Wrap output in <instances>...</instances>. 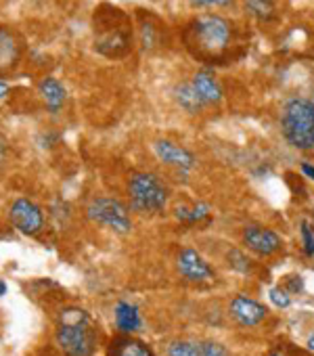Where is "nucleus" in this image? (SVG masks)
<instances>
[{"instance_id":"473e14b6","label":"nucleus","mask_w":314,"mask_h":356,"mask_svg":"<svg viewBox=\"0 0 314 356\" xmlns=\"http://www.w3.org/2000/svg\"><path fill=\"white\" fill-rule=\"evenodd\" d=\"M272 356H281V354H272Z\"/></svg>"},{"instance_id":"1a4fd4ad","label":"nucleus","mask_w":314,"mask_h":356,"mask_svg":"<svg viewBox=\"0 0 314 356\" xmlns=\"http://www.w3.org/2000/svg\"><path fill=\"white\" fill-rule=\"evenodd\" d=\"M266 314H268V310L260 302H256V300H251L247 296L239 293L231 302V316L241 327H256V325H260L266 318Z\"/></svg>"},{"instance_id":"4468645a","label":"nucleus","mask_w":314,"mask_h":356,"mask_svg":"<svg viewBox=\"0 0 314 356\" xmlns=\"http://www.w3.org/2000/svg\"><path fill=\"white\" fill-rule=\"evenodd\" d=\"M113 316H115L117 329H119L122 333H128V335L134 333V331H138L140 325H142V318H140L138 308H136L134 304H130V302H117Z\"/></svg>"},{"instance_id":"423d86ee","label":"nucleus","mask_w":314,"mask_h":356,"mask_svg":"<svg viewBox=\"0 0 314 356\" xmlns=\"http://www.w3.org/2000/svg\"><path fill=\"white\" fill-rule=\"evenodd\" d=\"M9 220L13 222V227L19 233L30 235V237L38 235L42 231V227H44L42 210L34 202H30L26 197H19V200L13 202L11 210H9Z\"/></svg>"},{"instance_id":"39448f33","label":"nucleus","mask_w":314,"mask_h":356,"mask_svg":"<svg viewBox=\"0 0 314 356\" xmlns=\"http://www.w3.org/2000/svg\"><path fill=\"white\" fill-rule=\"evenodd\" d=\"M195 40L201 51L208 53H220L229 44L231 38V28L222 17L216 15H204L193 24Z\"/></svg>"},{"instance_id":"cd10ccee","label":"nucleus","mask_w":314,"mask_h":356,"mask_svg":"<svg viewBox=\"0 0 314 356\" xmlns=\"http://www.w3.org/2000/svg\"><path fill=\"white\" fill-rule=\"evenodd\" d=\"M191 3L197 7H208V5H214V0H191Z\"/></svg>"},{"instance_id":"0eeeda50","label":"nucleus","mask_w":314,"mask_h":356,"mask_svg":"<svg viewBox=\"0 0 314 356\" xmlns=\"http://www.w3.org/2000/svg\"><path fill=\"white\" fill-rule=\"evenodd\" d=\"M243 243L247 245V250H251L258 256H272L281 250V237L266 227H258V225H249L243 231Z\"/></svg>"},{"instance_id":"2f4dec72","label":"nucleus","mask_w":314,"mask_h":356,"mask_svg":"<svg viewBox=\"0 0 314 356\" xmlns=\"http://www.w3.org/2000/svg\"><path fill=\"white\" fill-rule=\"evenodd\" d=\"M312 143H314V130H312Z\"/></svg>"},{"instance_id":"2eb2a0df","label":"nucleus","mask_w":314,"mask_h":356,"mask_svg":"<svg viewBox=\"0 0 314 356\" xmlns=\"http://www.w3.org/2000/svg\"><path fill=\"white\" fill-rule=\"evenodd\" d=\"M107 356H153V352L140 339L124 335V337H117V339L111 341V346L107 350Z\"/></svg>"},{"instance_id":"412c9836","label":"nucleus","mask_w":314,"mask_h":356,"mask_svg":"<svg viewBox=\"0 0 314 356\" xmlns=\"http://www.w3.org/2000/svg\"><path fill=\"white\" fill-rule=\"evenodd\" d=\"M301 243L306 256H314V227L310 222H301Z\"/></svg>"},{"instance_id":"a211bd4d","label":"nucleus","mask_w":314,"mask_h":356,"mask_svg":"<svg viewBox=\"0 0 314 356\" xmlns=\"http://www.w3.org/2000/svg\"><path fill=\"white\" fill-rule=\"evenodd\" d=\"M245 5L258 19H270L274 15V0H245Z\"/></svg>"},{"instance_id":"f03ea898","label":"nucleus","mask_w":314,"mask_h":356,"mask_svg":"<svg viewBox=\"0 0 314 356\" xmlns=\"http://www.w3.org/2000/svg\"><path fill=\"white\" fill-rule=\"evenodd\" d=\"M283 134L295 149H312L314 130V105L306 99H293L285 105L281 118Z\"/></svg>"},{"instance_id":"f8f14e48","label":"nucleus","mask_w":314,"mask_h":356,"mask_svg":"<svg viewBox=\"0 0 314 356\" xmlns=\"http://www.w3.org/2000/svg\"><path fill=\"white\" fill-rule=\"evenodd\" d=\"M193 86L206 105H216L222 101V88L210 72H199L193 78Z\"/></svg>"},{"instance_id":"c85d7f7f","label":"nucleus","mask_w":314,"mask_h":356,"mask_svg":"<svg viewBox=\"0 0 314 356\" xmlns=\"http://www.w3.org/2000/svg\"><path fill=\"white\" fill-rule=\"evenodd\" d=\"M306 346H308V350H310V352H314V333H312V335L308 337V341H306Z\"/></svg>"},{"instance_id":"c756f323","label":"nucleus","mask_w":314,"mask_h":356,"mask_svg":"<svg viewBox=\"0 0 314 356\" xmlns=\"http://www.w3.org/2000/svg\"><path fill=\"white\" fill-rule=\"evenodd\" d=\"M3 296H7V283L0 279V298H3Z\"/></svg>"},{"instance_id":"aec40b11","label":"nucleus","mask_w":314,"mask_h":356,"mask_svg":"<svg viewBox=\"0 0 314 356\" xmlns=\"http://www.w3.org/2000/svg\"><path fill=\"white\" fill-rule=\"evenodd\" d=\"M226 260H229V266L237 273H249L251 270V264H249V258L239 252V250H231L226 254Z\"/></svg>"},{"instance_id":"6e6552de","label":"nucleus","mask_w":314,"mask_h":356,"mask_svg":"<svg viewBox=\"0 0 314 356\" xmlns=\"http://www.w3.org/2000/svg\"><path fill=\"white\" fill-rule=\"evenodd\" d=\"M179 270L187 281H193V283H206L214 279V268L206 262V258L199 252L191 248L179 254Z\"/></svg>"},{"instance_id":"bb28decb","label":"nucleus","mask_w":314,"mask_h":356,"mask_svg":"<svg viewBox=\"0 0 314 356\" xmlns=\"http://www.w3.org/2000/svg\"><path fill=\"white\" fill-rule=\"evenodd\" d=\"M9 95V84L5 80H0V99H5Z\"/></svg>"},{"instance_id":"9b49d317","label":"nucleus","mask_w":314,"mask_h":356,"mask_svg":"<svg viewBox=\"0 0 314 356\" xmlns=\"http://www.w3.org/2000/svg\"><path fill=\"white\" fill-rule=\"evenodd\" d=\"M19 55H22L19 36L9 28H0V72L15 67Z\"/></svg>"},{"instance_id":"393cba45","label":"nucleus","mask_w":314,"mask_h":356,"mask_svg":"<svg viewBox=\"0 0 314 356\" xmlns=\"http://www.w3.org/2000/svg\"><path fill=\"white\" fill-rule=\"evenodd\" d=\"M7 159V140L0 136V163Z\"/></svg>"},{"instance_id":"9d476101","label":"nucleus","mask_w":314,"mask_h":356,"mask_svg":"<svg viewBox=\"0 0 314 356\" xmlns=\"http://www.w3.org/2000/svg\"><path fill=\"white\" fill-rule=\"evenodd\" d=\"M153 151H155V155L160 157L164 163L174 165V168H179V170H183V172H189V170L195 168V157H193V153L187 151L185 147L172 143V140H166V138L155 140V143H153Z\"/></svg>"},{"instance_id":"f257e3e1","label":"nucleus","mask_w":314,"mask_h":356,"mask_svg":"<svg viewBox=\"0 0 314 356\" xmlns=\"http://www.w3.org/2000/svg\"><path fill=\"white\" fill-rule=\"evenodd\" d=\"M55 339L67 356H92L97 346V329L90 314L78 306L61 308Z\"/></svg>"},{"instance_id":"ddd939ff","label":"nucleus","mask_w":314,"mask_h":356,"mask_svg":"<svg viewBox=\"0 0 314 356\" xmlns=\"http://www.w3.org/2000/svg\"><path fill=\"white\" fill-rule=\"evenodd\" d=\"M38 92H40L42 101L47 103L49 111H53V113H57L63 107L65 97H67L63 84L59 80H55V78H42L40 84H38Z\"/></svg>"},{"instance_id":"6ab92c4d","label":"nucleus","mask_w":314,"mask_h":356,"mask_svg":"<svg viewBox=\"0 0 314 356\" xmlns=\"http://www.w3.org/2000/svg\"><path fill=\"white\" fill-rule=\"evenodd\" d=\"M168 356H201L199 354V346L193 341H172L168 348Z\"/></svg>"},{"instance_id":"a878e982","label":"nucleus","mask_w":314,"mask_h":356,"mask_svg":"<svg viewBox=\"0 0 314 356\" xmlns=\"http://www.w3.org/2000/svg\"><path fill=\"white\" fill-rule=\"evenodd\" d=\"M301 172H304L308 178H312V181H314V165H310V163H304V165H301Z\"/></svg>"},{"instance_id":"7c9ffc66","label":"nucleus","mask_w":314,"mask_h":356,"mask_svg":"<svg viewBox=\"0 0 314 356\" xmlns=\"http://www.w3.org/2000/svg\"><path fill=\"white\" fill-rule=\"evenodd\" d=\"M231 0H214V5H229Z\"/></svg>"},{"instance_id":"4be33fe9","label":"nucleus","mask_w":314,"mask_h":356,"mask_svg":"<svg viewBox=\"0 0 314 356\" xmlns=\"http://www.w3.org/2000/svg\"><path fill=\"white\" fill-rule=\"evenodd\" d=\"M268 298H270V302H272L276 308H287V306L291 304L289 291H287V289H281V287H272V289L268 291Z\"/></svg>"},{"instance_id":"20e7f679","label":"nucleus","mask_w":314,"mask_h":356,"mask_svg":"<svg viewBox=\"0 0 314 356\" xmlns=\"http://www.w3.org/2000/svg\"><path fill=\"white\" fill-rule=\"evenodd\" d=\"M86 214L92 222L103 225L115 233H128L132 229L130 210L115 197H97L88 204Z\"/></svg>"},{"instance_id":"f3484780","label":"nucleus","mask_w":314,"mask_h":356,"mask_svg":"<svg viewBox=\"0 0 314 356\" xmlns=\"http://www.w3.org/2000/svg\"><path fill=\"white\" fill-rule=\"evenodd\" d=\"M208 214H210V208L206 204H197L193 208H187V206L176 208V218L183 222H199V220L208 218Z\"/></svg>"},{"instance_id":"dca6fc26","label":"nucleus","mask_w":314,"mask_h":356,"mask_svg":"<svg viewBox=\"0 0 314 356\" xmlns=\"http://www.w3.org/2000/svg\"><path fill=\"white\" fill-rule=\"evenodd\" d=\"M174 95H176L179 105L189 113H199L206 107V103L201 101V97L197 95L195 86H193V82H185V84L176 86Z\"/></svg>"},{"instance_id":"5701e85b","label":"nucleus","mask_w":314,"mask_h":356,"mask_svg":"<svg viewBox=\"0 0 314 356\" xmlns=\"http://www.w3.org/2000/svg\"><path fill=\"white\" fill-rule=\"evenodd\" d=\"M199 354L201 356H229L226 348L218 341H204L199 343Z\"/></svg>"},{"instance_id":"b1692460","label":"nucleus","mask_w":314,"mask_h":356,"mask_svg":"<svg viewBox=\"0 0 314 356\" xmlns=\"http://www.w3.org/2000/svg\"><path fill=\"white\" fill-rule=\"evenodd\" d=\"M142 44H144V49L155 47V34H153L151 26H142Z\"/></svg>"},{"instance_id":"7ed1b4c3","label":"nucleus","mask_w":314,"mask_h":356,"mask_svg":"<svg viewBox=\"0 0 314 356\" xmlns=\"http://www.w3.org/2000/svg\"><path fill=\"white\" fill-rule=\"evenodd\" d=\"M128 193H130L132 210L142 212V214L162 212L168 204L166 187L162 185L160 178L149 172H136L130 176Z\"/></svg>"}]
</instances>
